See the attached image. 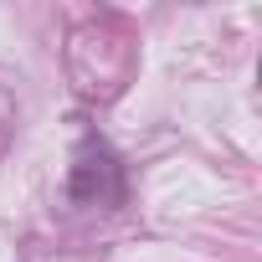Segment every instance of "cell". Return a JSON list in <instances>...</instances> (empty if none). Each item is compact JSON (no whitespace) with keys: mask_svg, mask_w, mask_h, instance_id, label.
Here are the masks:
<instances>
[{"mask_svg":"<svg viewBox=\"0 0 262 262\" xmlns=\"http://www.w3.org/2000/svg\"><path fill=\"white\" fill-rule=\"evenodd\" d=\"M123 160L98 139V134H88L82 144H77V155H72V175H67V195L77 201V206H103V211H113V206H123Z\"/></svg>","mask_w":262,"mask_h":262,"instance_id":"1","label":"cell"}]
</instances>
